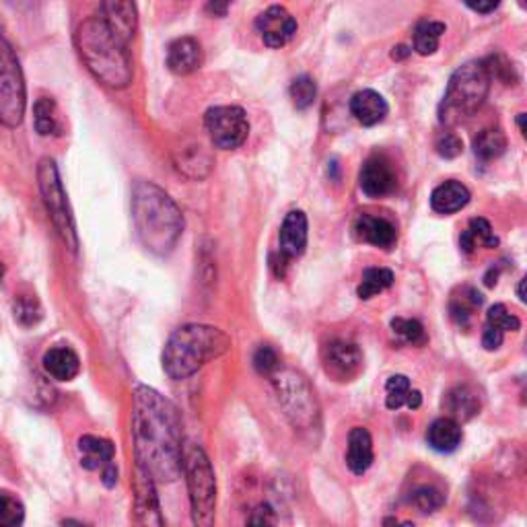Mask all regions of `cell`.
Instances as JSON below:
<instances>
[{
  "instance_id": "cell-7",
  "label": "cell",
  "mask_w": 527,
  "mask_h": 527,
  "mask_svg": "<svg viewBox=\"0 0 527 527\" xmlns=\"http://www.w3.org/2000/svg\"><path fill=\"white\" fill-rule=\"evenodd\" d=\"M278 404L289 423L299 431H311L319 423V404L311 383L295 369H276L272 375Z\"/></svg>"
},
{
  "instance_id": "cell-46",
  "label": "cell",
  "mask_w": 527,
  "mask_h": 527,
  "mask_svg": "<svg viewBox=\"0 0 527 527\" xmlns=\"http://www.w3.org/2000/svg\"><path fill=\"white\" fill-rule=\"evenodd\" d=\"M102 476H103V484H105V486H113V484L118 482V468H116V465H113V464L105 465Z\"/></svg>"
},
{
  "instance_id": "cell-44",
  "label": "cell",
  "mask_w": 527,
  "mask_h": 527,
  "mask_svg": "<svg viewBox=\"0 0 527 527\" xmlns=\"http://www.w3.org/2000/svg\"><path fill=\"white\" fill-rule=\"evenodd\" d=\"M465 4H468L472 11L486 15V12H492L497 9V6L500 4V0H465Z\"/></svg>"
},
{
  "instance_id": "cell-19",
  "label": "cell",
  "mask_w": 527,
  "mask_h": 527,
  "mask_svg": "<svg viewBox=\"0 0 527 527\" xmlns=\"http://www.w3.org/2000/svg\"><path fill=\"white\" fill-rule=\"evenodd\" d=\"M388 102L373 89L358 91L350 99V113L363 126H375L383 122L385 116H388Z\"/></svg>"
},
{
  "instance_id": "cell-10",
  "label": "cell",
  "mask_w": 527,
  "mask_h": 527,
  "mask_svg": "<svg viewBox=\"0 0 527 527\" xmlns=\"http://www.w3.org/2000/svg\"><path fill=\"white\" fill-rule=\"evenodd\" d=\"M204 124L217 149H237L250 135L248 116L237 105H218V108L209 110L204 116Z\"/></svg>"
},
{
  "instance_id": "cell-17",
  "label": "cell",
  "mask_w": 527,
  "mask_h": 527,
  "mask_svg": "<svg viewBox=\"0 0 527 527\" xmlns=\"http://www.w3.org/2000/svg\"><path fill=\"white\" fill-rule=\"evenodd\" d=\"M307 248V217L301 210H291L280 226V253L286 259L299 258Z\"/></svg>"
},
{
  "instance_id": "cell-47",
  "label": "cell",
  "mask_w": 527,
  "mask_h": 527,
  "mask_svg": "<svg viewBox=\"0 0 527 527\" xmlns=\"http://www.w3.org/2000/svg\"><path fill=\"white\" fill-rule=\"evenodd\" d=\"M420 404H423V393H420L418 390H410L408 399H406V406H408L410 410H418Z\"/></svg>"
},
{
  "instance_id": "cell-38",
  "label": "cell",
  "mask_w": 527,
  "mask_h": 527,
  "mask_svg": "<svg viewBox=\"0 0 527 527\" xmlns=\"http://www.w3.org/2000/svg\"><path fill=\"white\" fill-rule=\"evenodd\" d=\"M385 390H388V398H385V406L390 410H398L406 406V399H408L410 393V379L406 375H391L385 383Z\"/></svg>"
},
{
  "instance_id": "cell-15",
  "label": "cell",
  "mask_w": 527,
  "mask_h": 527,
  "mask_svg": "<svg viewBox=\"0 0 527 527\" xmlns=\"http://www.w3.org/2000/svg\"><path fill=\"white\" fill-rule=\"evenodd\" d=\"M103 19L118 37L126 44L135 37L138 28V12L135 0H102Z\"/></svg>"
},
{
  "instance_id": "cell-2",
  "label": "cell",
  "mask_w": 527,
  "mask_h": 527,
  "mask_svg": "<svg viewBox=\"0 0 527 527\" xmlns=\"http://www.w3.org/2000/svg\"><path fill=\"white\" fill-rule=\"evenodd\" d=\"M132 218H135L140 243L157 256H167L182 237V210L159 185L151 182H138L135 185Z\"/></svg>"
},
{
  "instance_id": "cell-9",
  "label": "cell",
  "mask_w": 527,
  "mask_h": 527,
  "mask_svg": "<svg viewBox=\"0 0 527 527\" xmlns=\"http://www.w3.org/2000/svg\"><path fill=\"white\" fill-rule=\"evenodd\" d=\"M0 48V119L6 128H17L25 116L23 72L6 39Z\"/></svg>"
},
{
  "instance_id": "cell-48",
  "label": "cell",
  "mask_w": 527,
  "mask_h": 527,
  "mask_svg": "<svg viewBox=\"0 0 527 527\" xmlns=\"http://www.w3.org/2000/svg\"><path fill=\"white\" fill-rule=\"evenodd\" d=\"M410 48H406V45H398V48H393V52H391V58L393 60H402V58H406V56H410Z\"/></svg>"
},
{
  "instance_id": "cell-43",
  "label": "cell",
  "mask_w": 527,
  "mask_h": 527,
  "mask_svg": "<svg viewBox=\"0 0 527 527\" xmlns=\"http://www.w3.org/2000/svg\"><path fill=\"white\" fill-rule=\"evenodd\" d=\"M250 523H256V525L275 523V511H272L268 505H259L258 509L253 511V515L250 517Z\"/></svg>"
},
{
  "instance_id": "cell-12",
  "label": "cell",
  "mask_w": 527,
  "mask_h": 527,
  "mask_svg": "<svg viewBox=\"0 0 527 527\" xmlns=\"http://www.w3.org/2000/svg\"><path fill=\"white\" fill-rule=\"evenodd\" d=\"M256 29L268 48H283L295 37L297 21L283 6H270L256 19Z\"/></svg>"
},
{
  "instance_id": "cell-49",
  "label": "cell",
  "mask_w": 527,
  "mask_h": 527,
  "mask_svg": "<svg viewBox=\"0 0 527 527\" xmlns=\"http://www.w3.org/2000/svg\"><path fill=\"white\" fill-rule=\"evenodd\" d=\"M517 295H519V299H522V301L527 305V275L523 276V280H522V283H519V286H517Z\"/></svg>"
},
{
  "instance_id": "cell-6",
  "label": "cell",
  "mask_w": 527,
  "mask_h": 527,
  "mask_svg": "<svg viewBox=\"0 0 527 527\" xmlns=\"http://www.w3.org/2000/svg\"><path fill=\"white\" fill-rule=\"evenodd\" d=\"M184 473L190 492L192 522L200 527L212 525L217 509V478L209 456L196 443H188L184 449Z\"/></svg>"
},
{
  "instance_id": "cell-16",
  "label": "cell",
  "mask_w": 527,
  "mask_h": 527,
  "mask_svg": "<svg viewBox=\"0 0 527 527\" xmlns=\"http://www.w3.org/2000/svg\"><path fill=\"white\" fill-rule=\"evenodd\" d=\"M357 237L365 243L375 245V248L390 250L398 242V231L388 218L383 217H373V215H361L355 223Z\"/></svg>"
},
{
  "instance_id": "cell-36",
  "label": "cell",
  "mask_w": 527,
  "mask_h": 527,
  "mask_svg": "<svg viewBox=\"0 0 527 527\" xmlns=\"http://www.w3.org/2000/svg\"><path fill=\"white\" fill-rule=\"evenodd\" d=\"M410 503L416 506L420 513H435L445 505V497L441 490H437L435 486H420L415 492H412Z\"/></svg>"
},
{
  "instance_id": "cell-33",
  "label": "cell",
  "mask_w": 527,
  "mask_h": 527,
  "mask_svg": "<svg viewBox=\"0 0 527 527\" xmlns=\"http://www.w3.org/2000/svg\"><path fill=\"white\" fill-rule=\"evenodd\" d=\"M391 332L402 340V342L410 346H424L429 342V336H426L424 325L418 322V319H408V317H393L391 319Z\"/></svg>"
},
{
  "instance_id": "cell-22",
  "label": "cell",
  "mask_w": 527,
  "mask_h": 527,
  "mask_svg": "<svg viewBox=\"0 0 527 527\" xmlns=\"http://www.w3.org/2000/svg\"><path fill=\"white\" fill-rule=\"evenodd\" d=\"M470 190L459 182H445L437 185L431 194V206L439 215H453L470 202Z\"/></svg>"
},
{
  "instance_id": "cell-27",
  "label": "cell",
  "mask_w": 527,
  "mask_h": 527,
  "mask_svg": "<svg viewBox=\"0 0 527 527\" xmlns=\"http://www.w3.org/2000/svg\"><path fill=\"white\" fill-rule=\"evenodd\" d=\"M33 118H36V130L42 136L62 135V122H60L54 99L50 97L37 99L36 108H33Z\"/></svg>"
},
{
  "instance_id": "cell-45",
  "label": "cell",
  "mask_w": 527,
  "mask_h": 527,
  "mask_svg": "<svg viewBox=\"0 0 527 527\" xmlns=\"http://www.w3.org/2000/svg\"><path fill=\"white\" fill-rule=\"evenodd\" d=\"M233 0H210V11L218 17H225L226 11H229Z\"/></svg>"
},
{
  "instance_id": "cell-25",
  "label": "cell",
  "mask_w": 527,
  "mask_h": 527,
  "mask_svg": "<svg viewBox=\"0 0 527 527\" xmlns=\"http://www.w3.org/2000/svg\"><path fill=\"white\" fill-rule=\"evenodd\" d=\"M445 410L449 412V416L457 423H465V420L473 418L480 412V399L478 393L470 390L468 385H457L445 396Z\"/></svg>"
},
{
  "instance_id": "cell-3",
  "label": "cell",
  "mask_w": 527,
  "mask_h": 527,
  "mask_svg": "<svg viewBox=\"0 0 527 527\" xmlns=\"http://www.w3.org/2000/svg\"><path fill=\"white\" fill-rule=\"evenodd\" d=\"M126 45L103 17H89L77 29V48L86 69L111 89H124L132 81V60Z\"/></svg>"
},
{
  "instance_id": "cell-18",
  "label": "cell",
  "mask_w": 527,
  "mask_h": 527,
  "mask_svg": "<svg viewBox=\"0 0 527 527\" xmlns=\"http://www.w3.org/2000/svg\"><path fill=\"white\" fill-rule=\"evenodd\" d=\"M167 66L176 75H192L202 66V48L194 37H179L167 50Z\"/></svg>"
},
{
  "instance_id": "cell-39",
  "label": "cell",
  "mask_w": 527,
  "mask_h": 527,
  "mask_svg": "<svg viewBox=\"0 0 527 527\" xmlns=\"http://www.w3.org/2000/svg\"><path fill=\"white\" fill-rule=\"evenodd\" d=\"M486 322H489V325H495V328H500L505 332H517L522 328V322H519L515 316H511L503 303L490 307L489 313H486Z\"/></svg>"
},
{
  "instance_id": "cell-24",
  "label": "cell",
  "mask_w": 527,
  "mask_h": 527,
  "mask_svg": "<svg viewBox=\"0 0 527 527\" xmlns=\"http://www.w3.org/2000/svg\"><path fill=\"white\" fill-rule=\"evenodd\" d=\"M426 441L439 453H451L462 445V426L457 420L439 418L426 431Z\"/></svg>"
},
{
  "instance_id": "cell-1",
  "label": "cell",
  "mask_w": 527,
  "mask_h": 527,
  "mask_svg": "<svg viewBox=\"0 0 527 527\" xmlns=\"http://www.w3.org/2000/svg\"><path fill=\"white\" fill-rule=\"evenodd\" d=\"M132 439L140 468L159 482H173L184 472L182 418L176 406L146 385L132 396Z\"/></svg>"
},
{
  "instance_id": "cell-5",
  "label": "cell",
  "mask_w": 527,
  "mask_h": 527,
  "mask_svg": "<svg viewBox=\"0 0 527 527\" xmlns=\"http://www.w3.org/2000/svg\"><path fill=\"white\" fill-rule=\"evenodd\" d=\"M490 72L486 62H465L453 72L443 99V122L470 118L486 102L490 91Z\"/></svg>"
},
{
  "instance_id": "cell-30",
  "label": "cell",
  "mask_w": 527,
  "mask_h": 527,
  "mask_svg": "<svg viewBox=\"0 0 527 527\" xmlns=\"http://www.w3.org/2000/svg\"><path fill=\"white\" fill-rule=\"evenodd\" d=\"M482 303H484V297L480 295L476 289H472V286H464V289L459 291V297L456 295L451 299L449 303L451 317L456 319L459 325H468L472 313L476 311Z\"/></svg>"
},
{
  "instance_id": "cell-8",
  "label": "cell",
  "mask_w": 527,
  "mask_h": 527,
  "mask_svg": "<svg viewBox=\"0 0 527 527\" xmlns=\"http://www.w3.org/2000/svg\"><path fill=\"white\" fill-rule=\"evenodd\" d=\"M37 182H39V192H42L45 209H48L52 223L66 243V248L77 251L78 239H77V229L75 221H72L69 200H66L62 182H60V173L56 163L52 159H42L37 167Z\"/></svg>"
},
{
  "instance_id": "cell-23",
  "label": "cell",
  "mask_w": 527,
  "mask_h": 527,
  "mask_svg": "<svg viewBox=\"0 0 527 527\" xmlns=\"http://www.w3.org/2000/svg\"><path fill=\"white\" fill-rule=\"evenodd\" d=\"M113 449L111 441L102 437L85 435L78 439V456H81V464L86 470H99L105 468L113 462Z\"/></svg>"
},
{
  "instance_id": "cell-42",
  "label": "cell",
  "mask_w": 527,
  "mask_h": 527,
  "mask_svg": "<svg viewBox=\"0 0 527 527\" xmlns=\"http://www.w3.org/2000/svg\"><path fill=\"white\" fill-rule=\"evenodd\" d=\"M503 340H505V330L495 328V325H486V330L482 333V346L486 350L500 349Z\"/></svg>"
},
{
  "instance_id": "cell-35",
  "label": "cell",
  "mask_w": 527,
  "mask_h": 527,
  "mask_svg": "<svg viewBox=\"0 0 527 527\" xmlns=\"http://www.w3.org/2000/svg\"><path fill=\"white\" fill-rule=\"evenodd\" d=\"M316 97H317V85L311 77L303 75L292 81L291 99H292V105H295L297 110L311 108L313 102H316Z\"/></svg>"
},
{
  "instance_id": "cell-31",
  "label": "cell",
  "mask_w": 527,
  "mask_h": 527,
  "mask_svg": "<svg viewBox=\"0 0 527 527\" xmlns=\"http://www.w3.org/2000/svg\"><path fill=\"white\" fill-rule=\"evenodd\" d=\"M445 33V25L439 21H420L415 29V50L420 56L435 54L439 39Z\"/></svg>"
},
{
  "instance_id": "cell-41",
  "label": "cell",
  "mask_w": 527,
  "mask_h": 527,
  "mask_svg": "<svg viewBox=\"0 0 527 527\" xmlns=\"http://www.w3.org/2000/svg\"><path fill=\"white\" fill-rule=\"evenodd\" d=\"M435 149L443 159H456L462 155L464 144H462V138L457 135H453V132H443V135L437 136Z\"/></svg>"
},
{
  "instance_id": "cell-13",
  "label": "cell",
  "mask_w": 527,
  "mask_h": 527,
  "mask_svg": "<svg viewBox=\"0 0 527 527\" xmlns=\"http://www.w3.org/2000/svg\"><path fill=\"white\" fill-rule=\"evenodd\" d=\"M135 519L140 525H163L159 500L155 495V478L136 464L135 478Z\"/></svg>"
},
{
  "instance_id": "cell-50",
  "label": "cell",
  "mask_w": 527,
  "mask_h": 527,
  "mask_svg": "<svg viewBox=\"0 0 527 527\" xmlns=\"http://www.w3.org/2000/svg\"><path fill=\"white\" fill-rule=\"evenodd\" d=\"M517 126H519V130H522L523 138L527 140V113H519V116H517Z\"/></svg>"
},
{
  "instance_id": "cell-34",
  "label": "cell",
  "mask_w": 527,
  "mask_h": 527,
  "mask_svg": "<svg viewBox=\"0 0 527 527\" xmlns=\"http://www.w3.org/2000/svg\"><path fill=\"white\" fill-rule=\"evenodd\" d=\"M12 311H15V319L21 325H36L42 322L44 311L42 305L33 295H19L15 301H12Z\"/></svg>"
},
{
  "instance_id": "cell-37",
  "label": "cell",
  "mask_w": 527,
  "mask_h": 527,
  "mask_svg": "<svg viewBox=\"0 0 527 527\" xmlns=\"http://www.w3.org/2000/svg\"><path fill=\"white\" fill-rule=\"evenodd\" d=\"M23 519L25 509L21 500L12 497L11 492H3V495H0V525L17 527L23 523Z\"/></svg>"
},
{
  "instance_id": "cell-28",
  "label": "cell",
  "mask_w": 527,
  "mask_h": 527,
  "mask_svg": "<svg viewBox=\"0 0 527 527\" xmlns=\"http://www.w3.org/2000/svg\"><path fill=\"white\" fill-rule=\"evenodd\" d=\"M506 149V136L503 130L489 128L482 130L473 138V155L482 161H492V159L500 157Z\"/></svg>"
},
{
  "instance_id": "cell-14",
  "label": "cell",
  "mask_w": 527,
  "mask_h": 527,
  "mask_svg": "<svg viewBox=\"0 0 527 527\" xmlns=\"http://www.w3.org/2000/svg\"><path fill=\"white\" fill-rule=\"evenodd\" d=\"M358 182H361L363 194L369 198L390 196L398 185L396 173H393L391 165L385 161L383 157H371L369 161L363 165Z\"/></svg>"
},
{
  "instance_id": "cell-32",
  "label": "cell",
  "mask_w": 527,
  "mask_h": 527,
  "mask_svg": "<svg viewBox=\"0 0 527 527\" xmlns=\"http://www.w3.org/2000/svg\"><path fill=\"white\" fill-rule=\"evenodd\" d=\"M393 284V272L388 268H366L363 272V283L358 284L357 295L361 299H373L379 292L390 289Z\"/></svg>"
},
{
  "instance_id": "cell-51",
  "label": "cell",
  "mask_w": 527,
  "mask_h": 527,
  "mask_svg": "<svg viewBox=\"0 0 527 527\" xmlns=\"http://www.w3.org/2000/svg\"><path fill=\"white\" fill-rule=\"evenodd\" d=\"M522 3H523V6L527 9V0H522Z\"/></svg>"
},
{
  "instance_id": "cell-11",
  "label": "cell",
  "mask_w": 527,
  "mask_h": 527,
  "mask_svg": "<svg viewBox=\"0 0 527 527\" xmlns=\"http://www.w3.org/2000/svg\"><path fill=\"white\" fill-rule=\"evenodd\" d=\"M324 366L336 382H350L363 369V352L357 344L333 340L324 349Z\"/></svg>"
},
{
  "instance_id": "cell-21",
  "label": "cell",
  "mask_w": 527,
  "mask_h": 527,
  "mask_svg": "<svg viewBox=\"0 0 527 527\" xmlns=\"http://www.w3.org/2000/svg\"><path fill=\"white\" fill-rule=\"evenodd\" d=\"M44 369L56 382H72L81 373V361L69 346H54L44 355Z\"/></svg>"
},
{
  "instance_id": "cell-29",
  "label": "cell",
  "mask_w": 527,
  "mask_h": 527,
  "mask_svg": "<svg viewBox=\"0 0 527 527\" xmlns=\"http://www.w3.org/2000/svg\"><path fill=\"white\" fill-rule=\"evenodd\" d=\"M212 167L210 157L206 155L202 146H188V149H182L179 152V159H177V169L184 171L185 176L190 177H204L209 176Z\"/></svg>"
},
{
  "instance_id": "cell-4",
  "label": "cell",
  "mask_w": 527,
  "mask_h": 527,
  "mask_svg": "<svg viewBox=\"0 0 527 527\" xmlns=\"http://www.w3.org/2000/svg\"><path fill=\"white\" fill-rule=\"evenodd\" d=\"M231 349V338L223 330L206 324L177 328L163 349V371L176 382L188 379L202 366L223 357Z\"/></svg>"
},
{
  "instance_id": "cell-20",
  "label": "cell",
  "mask_w": 527,
  "mask_h": 527,
  "mask_svg": "<svg viewBox=\"0 0 527 527\" xmlns=\"http://www.w3.org/2000/svg\"><path fill=\"white\" fill-rule=\"evenodd\" d=\"M373 439L369 431L363 426H355L349 432V451H346V465L352 473L363 476V473L373 465Z\"/></svg>"
},
{
  "instance_id": "cell-26",
  "label": "cell",
  "mask_w": 527,
  "mask_h": 527,
  "mask_svg": "<svg viewBox=\"0 0 527 527\" xmlns=\"http://www.w3.org/2000/svg\"><path fill=\"white\" fill-rule=\"evenodd\" d=\"M478 243H482L484 248H497L498 237L492 231L490 223L486 218H472L470 226L462 233V239H459V245L465 253H472Z\"/></svg>"
},
{
  "instance_id": "cell-40",
  "label": "cell",
  "mask_w": 527,
  "mask_h": 527,
  "mask_svg": "<svg viewBox=\"0 0 527 527\" xmlns=\"http://www.w3.org/2000/svg\"><path fill=\"white\" fill-rule=\"evenodd\" d=\"M253 366H256L258 373H262V375H270V377L275 375L276 369L280 366L276 350L268 344L259 346V349L256 350V355H253Z\"/></svg>"
}]
</instances>
